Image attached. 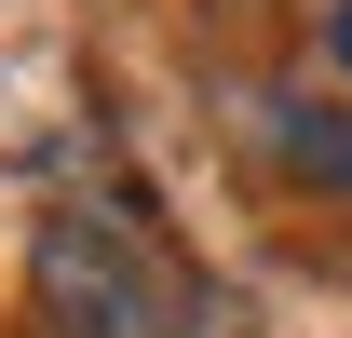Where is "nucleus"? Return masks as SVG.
<instances>
[{
    "mask_svg": "<svg viewBox=\"0 0 352 338\" xmlns=\"http://www.w3.org/2000/svg\"><path fill=\"white\" fill-rule=\"evenodd\" d=\"M28 271H41V311H54L68 338H149V297H135L122 230H109V216H41Z\"/></svg>",
    "mask_w": 352,
    "mask_h": 338,
    "instance_id": "nucleus-1",
    "label": "nucleus"
},
{
    "mask_svg": "<svg viewBox=\"0 0 352 338\" xmlns=\"http://www.w3.org/2000/svg\"><path fill=\"white\" fill-rule=\"evenodd\" d=\"M325 54H339V82H352V0H325Z\"/></svg>",
    "mask_w": 352,
    "mask_h": 338,
    "instance_id": "nucleus-3",
    "label": "nucleus"
},
{
    "mask_svg": "<svg viewBox=\"0 0 352 338\" xmlns=\"http://www.w3.org/2000/svg\"><path fill=\"white\" fill-rule=\"evenodd\" d=\"M285 163H298L311 190H352V109H325V122H285Z\"/></svg>",
    "mask_w": 352,
    "mask_h": 338,
    "instance_id": "nucleus-2",
    "label": "nucleus"
}]
</instances>
